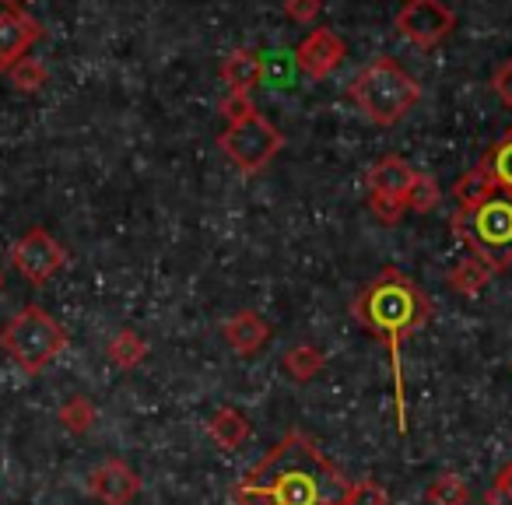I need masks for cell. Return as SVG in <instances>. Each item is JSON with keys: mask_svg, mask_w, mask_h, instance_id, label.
<instances>
[{"mask_svg": "<svg viewBox=\"0 0 512 505\" xmlns=\"http://www.w3.org/2000/svg\"><path fill=\"white\" fill-rule=\"evenodd\" d=\"M369 211L376 214L383 225H397V221L404 218L407 204H404V200H397V197H369Z\"/></svg>", "mask_w": 512, "mask_h": 505, "instance_id": "obj_28", "label": "cell"}, {"mask_svg": "<svg viewBox=\"0 0 512 505\" xmlns=\"http://www.w3.org/2000/svg\"><path fill=\"white\" fill-rule=\"evenodd\" d=\"M491 88H495V92H498V99H502L505 106L512 109V57L505 60V64L495 71V78H491Z\"/></svg>", "mask_w": 512, "mask_h": 505, "instance_id": "obj_31", "label": "cell"}, {"mask_svg": "<svg viewBox=\"0 0 512 505\" xmlns=\"http://www.w3.org/2000/svg\"><path fill=\"white\" fill-rule=\"evenodd\" d=\"M484 505H512V460L495 474L488 495H484Z\"/></svg>", "mask_w": 512, "mask_h": 505, "instance_id": "obj_27", "label": "cell"}, {"mask_svg": "<svg viewBox=\"0 0 512 505\" xmlns=\"http://www.w3.org/2000/svg\"><path fill=\"white\" fill-rule=\"evenodd\" d=\"M218 148L225 151V158L242 176H256V172H264L281 155L285 137H281V130L267 116L249 113L246 120H235L221 130Z\"/></svg>", "mask_w": 512, "mask_h": 505, "instance_id": "obj_6", "label": "cell"}, {"mask_svg": "<svg viewBox=\"0 0 512 505\" xmlns=\"http://www.w3.org/2000/svg\"><path fill=\"white\" fill-rule=\"evenodd\" d=\"M481 169L491 176V183H495L498 193H512V130L502 137V141L491 144L488 155L481 158Z\"/></svg>", "mask_w": 512, "mask_h": 505, "instance_id": "obj_18", "label": "cell"}, {"mask_svg": "<svg viewBox=\"0 0 512 505\" xmlns=\"http://www.w3.org/2000/svg\"><path fill=\"white\" fill-rule=\"evenodd\" d=\"M221 337H225V344L235 351V355L253 358L267 348V341H271V323H267L260 313H253V309H242V313L228 316L225 327H221Z\"/></svg>", "mask_w": 512, "mask_h": 505, "instance_id": "obj_12", "label": "cell"}, {"mask_svg": "<svg viewBox=\"0 0 512 505\" xmlns=\"http://www.w3.org/2000/svg\"><path fill=\"white\" fill-rule=\"evenodd\" d=\"M439 197H442L439 183H435V179L428 176V172H414L411 186H407V197H404V204H407V211H418V214H425V211H432V207L439 204Z\"/></svg>", "mask_w": 512, "mask_h": 505, "instance_id": "obj_24", "label": "cell"}, {"mask_svg": "<svg viewBox=\"0 0 512 505\" xmlns=\"http://www.w3.org/2000/svg\"><path fill=\"white\" fill-rule=\"evenodd\" d=\"M323 0H285V15L299 25H313L320 18Z\"/></svg>", "mask_w": 512, "mask_h": 505, "instance_id": "obj_29", "label": "cell"}, {"mask_svg": "<svg viewBox=\"0 0 512 505\" xmlns=\"http://www.w3.org/2000/svg\"><path fill=\"white\" fill-rule=\"evenodd\" d=\"M218 113L225 116L228 123H235V120H246V116L256 113V109H253V102H249V95H232V92H228L225 99H221Z\"/></svg>", "mask_w": 512, "mask_h": 505, "instance_id": "obj_30", "label": "cell"}, {"mask_svg": "<svg viewBox=\"0 0 512 505\" xmlns=\"http://www.w3.org/2000/svg\"><path fill=\"white\" fill-rule=\"evenodd\" d=\"M351 481L316 446L313 435L288 432L232 488L235 505H348Z\"/></svg>", "mask_w": 512, "mask_h": 505, "instance_id": "obj_1", "label": "cell"}, {"mask_svg": "<svg viewBox=\"0 0 512 505\" xmlns=\"http://www.w3.org/2000/svg\"><path fill=\"white\" fill-rule=\"evenodd\" d=\"M0 285H4V278H0Z\"/></svg>", "mask_w": 512, "mask_h": 505, "instance_id": "obj_32", "label": "cell"}, {"mask_svg": "<svg viewBox=\"0 0 512 505\" xmlns=\"http://www.w3.org/2000/svg\"><path fill=\"white\" fill-rule=\"evenodd\" d=\"M11 264H15V271L22 274L25 281L46 285V281L67 264V249L60 246L46 228H32L25 239L15 242V249H11Z\"/></svg>", "mask_w": 512, "mask_h": 505, "instance_id": "obj_8", "label": "cell"}, {"mask_svg": "<svg viewBox=\"0 0 512 505\" xmlns=\"http://www.w3.org/2000/svg\"><path fill=\"white\" fill-rule=\"evenodd\" d=\"M411 179H414V169L400 155L379 158V162H372L369 172H365V183H369V197H397V200H404L407 197V186H411Z\"/></svg>", "mask_w": 512, "mask_h": 505, "instance_id": "obj_13", "label": "cell"}, {"mask_svg": "<svg viewBox=\"0 0 512 505\" xmlns=\"http://www.w3.org/2000/svg\"><path fill=\"white\" fill-rule=\"evenodd\" d=\"M488 281H491V271L477 257L460 260V264L449 271V288H453L456 295H463V299H477Z\"/></svg>", "mask_w": 512, "mask_h": 505, "instance_id": "obj_19", "label": "cell"}, {"mask_svg": "<svg viewBox=\"0 0 512 505\" xmlns=\"http://www.w3.org/2000/svg\"><path fill=\"white\" fill-rule=\"evenodd\" d=\"M60 421H64L67 432L74 435H85L88 428L95 425V407L88 397H71L64 407H60Z\"/></svg>", "mask_w": 512, "mask_h": 505, "instance_id": "obj_25", "label": "cell"}, {"mask_svg": "<svg viewBox=\"0 0 512 505\" xmlns=\"http://www.w3.org/2000/svg\"><path fill=\"white\" fill-rule=\"evenodd\" d=\"M39 39H43V25L25 15L18 0H0V71L18 64Z\"/></svg>", "mask_w": 512, "mask_h": 505, "instance_id": "obj_9", "label": "cell"}, {"mask_svg": "<svg viewBox=\"0 0 512 505\" xmlns=\"http://www.w3.org/2000/svg\"><path fill=\"white\" fill-rule=\"evenodd\" d=\"M355 320L369 334H376L390 351L393 372V414H397V432L407 435V397H404V365H400V344L425 330L432 323L435 309L432 299L397 267H383L369 285L358 292L351 306Z\"/></svg>", "mask_w": 512, "mask_h": 505, "instance_id": "obj_2", "label": "cell"}, {"mask_svg": "<svg viewBox=\"0 0 512 505\" xmlns=\"http://www.w3.org/2000/svg\"><path fill=\"white\" fill-rule=\"evenodd\" d=\"M281 365H285V376L292 379V383L306 386V383H313V379L323 372V365H327V355H323L316 344H295V348L285 351Z\"/></svg>", "mask_w": 512, "mask_h": 505, "instance_id": "obj_17", "label": "cell"}, {"mask_svg": "<svg viewBox=\"0 0 512 505\" xmlns=\"http://www.w3.org/2000/svg\"><path fill=\"white\" fill-rule=\"evenodd\" d=\"M221 81L232 95H249L253 88H260V53L232 50L221 64Z\"/></svg>", "mask_w": 512, "mask_h": 505, "instance_id": "obj_15", "label": "cell"}, {"mask_svg": "<svg viewBox=\"0 0 512 505\" xmlns=\"http://www.w3.org/2000/svg\"><path fill=\"white\" fill-rule=\"evenodd\" d=\"M0 348L18 369L25 372H43L60 351L67 348V330L53 320L46 309L25 306L22 313H15L0 334Z\"/></svg>", "mask_w": 512, "mask_h": 505, "instance_id": "obj_5", "label": "cell"}, {"mask_svg": "<svg viewBox=\"0 0 512 505\" xmlns=\"http://www.w3.org/2000/svg\"><path fill=\"white\" fill-rule=\"evenodd\" d=\"M106 355L116 369H137V365L144 362V355H148V341H144L137 330H120V334L109 341Z\"/></svg>", "mask_w": 512, "mask_h": 505, "instance_id": "obj_21", "label": "cell"}, {"mask_svg": "<svg viewBox=\"0 0 512 505\" xmlns=\"http://www.w3.org/2000/svg\"><path fill=\"white\" fill-rule=\"evenodd\" d=\"M253 435V421L239 411V407H218V411L207 418V439L218 449H242Z\"/></svg>", "mask_w": 512, "mask_h": 505, "instance_id": "obj_14", "label": "cell"}, {"mask_svg": "<svg viewBox=\"0 0 512 505\" xmlns=\"http://www.w3.org/2000/svg\"><path fill=\"white\" fill-rule=\"evenodd\" d=\"M456 18L442 0H407L397 15V32L418 50H435L453 32Z\"/></svg>", "mask_w": 512, "mask_h": 505, "instance_id": "obj_7", "label": "cell"}, {"mask_svg": "<svg viewBox=\"0 0 512 505\" xmlns=\"http://www.w3.org/2000/svg\"><path fill=\"white\" fill-rule=\"evenodd\" d=\"M348 505H390V491L372 477H362V481H351Z\"/></svg>", "mask_w": 512, "mask_h": 505, "instance_id": "obj_26", "label": "cell"}, {"mask_svg": "<svg viewBox=\"0 0 512 505\" xmlns=\"http://www.w3.org/2000/svg\"><path fill=\"white\" fill-rule=\"evenodd\" d=\"M425 502L428 505H467L470 502V488L460 481L456 474H439L425 491Z\"/></svg>", "mask_w": 512, "mask_h": 505, "instance_id": "obj_22", "label": "cell"}, {"mask_svg": "<svg viewBox=\"0 0 512 505\" xmlns=\"http://www.w3.org/2000/svg\"><path fill=\"white\" fill-rule=\"evenodd\" d=\"M491 193H498V190H495V183H491V176L481 169V165H477V169H470V172H463V176L453 183L456 211H463V207L481 204V200H488Z\"/></svg>", "mask_w": 512, "mask_h": 505, "instance_id": "obj_20", "label": "cell"}, {"mask_svg": "<svg viewBox=\"0 0 512 505\" xmlns=\"http://www.w3.org/2000/svg\"><path fill=\"white\" fill-rule=\"evenodd\" d=\"M348 57V46L337 32L330 29H313L299 46H295V60H299V71L309 74V78H330L337 67Z\"/></svg>", "mask_w": 512, "mask_h": 505, "instance_id": "obj_10", "label": "cell"}, {"mask_svg": "<svg viewBox=\"0 0 512 505\" xmlns=\"http://www.w3.org/2000/svg\"><path fill=\"white\" fill-rule=\"evenodd\" d=\"M348 95L369 123L393 127L418 106L421 85L393 57H376L355 74V81L348 85Z\"/></svg>", "mask_w": 512, "mask_h": 505, "instance_id": "obj_3", "label": "cell"}, {"mask_svg": "<svg viewBox=\"0 0 512 505\" xmlns=\"http://www.w3.org/2000/svg\"><path fill=\"white\" fill-rule=\"evenodd\" d=\"M299 60L295 50H271L260 57V85L271 88V92H288L299 81Z\"/></svg>", "mask_w": 512, "mask_h": 505, "instance_id": "obj_16", "label": "cell"}, {"mask_svg": "<svg viewBox=\"0 0 512 505\" xmlns=\"http://www.w3.org/2000/svg\"><path fill=\"white\" fill-rule=\"evenodd\" d=\"M453 232L491 274L505 271L512 264V193H491L481 204L456 211Z\"/></svg>", "mask_w": 512, "mask_h": 505, "instance_id": "obj_4", "label": "cell"}, {"mask_svg": "<svg viewBox=\"0 0 512 505\" xmlns=\"http://www.w3.org/2000/svg\"><path fill=\"white\" fill-rule=\"evenodd\" d=\"M4 74H8L11 85H15L18 92H39V88L46 85V78H50L46 64H43V60H36V57H22L18 64H11Z\"/></svg>", "mask_w": 512, "mask_h": 505, "instance_id": "obj_23", "label": "cell"}, {"mask_svg": "<svg viewBox=\"0 0 512 505\" xmlns=\"http://www.w3.org/2000/svg\"><path fill=\"white\" fill-rule=\"evenodd\" d=\"M88 491L102 505H130L141 495V477H137V470L130 463L106 460L88 474Z\"/></svg>", "mask_w": 512, "mask_h": 505, "instance_id": "obj_11", "label": "cell"}]
</instances>
